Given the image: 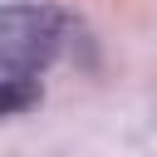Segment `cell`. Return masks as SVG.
Here are the masks:
<instances>
[{
  "label": "cell",
  "instance_id": "obj_1",
  "mask_svg": "<svg viewBox=\"0 0 157 157\" xmlns=\"http://www.w3.org/2000/svg\"><path fill=\"white\" fill-rule=\"evenodd\" d=\"M74 20L59 5H0V69L39 78L69 44Z\"/></svg>",
  "mask_w": 157,
  "mask_h": 157
},
{
  "label": "cell",
  "instance_id": "obj_2",
  "mask_svg": "<svg viewBox=\"0 0 157 157\" xmlns=\"http://www.w3.org/2000/svg\"><path fill=\"white\" fill-rule=\"evenodd\" d=\"M29 108H39V78H20L0 69V118L29 113Z\"/></svg>",
  "mask_w": 157,
  "mask_h": 157
}]
</instances>
